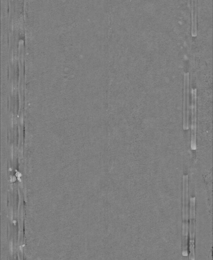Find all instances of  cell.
<instances>
[{
  "label": "cell",
  "mask_w": 213,
  "mask_h": 260,
  "mask_svg": "<svg viewBox=\"0 0 213 260\" xmlns=\"http://www.w3.org/2000/svg\"><path fill=\"white\" fill-rule=\"evenodd\" d=\"M188 175L183 176V238L182 254L187 256L188 253Z\"/></svg>",
  "instance_id": "1"
},
{
  "label": "cell",
  "mask_w": 213,
  "mask_h": 260,
  "mask_svg": "<svg viewBox=\"0 0 213 260\" xmlns=\"http://www.w3.org/2000/svg\"><path fill=\"white\" fill-rule=\"evenodd\" d=\"M190 241L189 259H195V197L190 198Z\"/></svg>",
  "instance_id": "2"
},
{
  "label": "cell",
  "mask_w": 213,
  "mask_h": 260,
  "mask_svg": "<svg viewBox=\"0 0 213 260\" xmlns=\"http://www.w3.org/2000/svg\"><path fill=\"white\" fill-rule=\"evenodd\" d=\"M189 73L184 74L183 100V129H189Z\"/></svg>",
  "instance_id": "3"
},
{
  "label": "cell",
  "mask_w": 213,
  "mask_h": 260,
  "mask_svg": "<svg viewBox=\"0 0 213 260\" xmlns=\"http://www.w3.org/2000/svg\"><path fill=\"white\" fill-rule=\"evenodd\" d=\"M197 89L192 90V105H191V148L192 150L196 149V120H197Z\"/></svg>",
  "instance_id": "4"
},
{
  "label": "cell",
  "mask_w": 213,
  "mask_h": 260,
  "mask_svg": "<svg viewBox=\"0 0 213 260\" xmlns=\"http://www.w3.org/2000/svg\"><path fill=\"white\" fill-rule=\"evenodd\" d=\"M191 3V35L192 37H196L197 35V0H192Z\"/></svg>",
  "instance_id": "5"
}]
</instances>
